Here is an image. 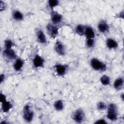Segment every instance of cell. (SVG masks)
I'll return each mask as SVG.
<instances>
[{
    "label": "cell",
    "instance_id": "6da1fadb",
    "mask_svg": "<svg viewBox=\"0 0 124 124\" xmlns=\"http://www.w3.org/2000/svg\"><path fill=\"white\" fill-rule=\"evenodd\" d=\"M107 117L110 121H114L117 120L118 116V108L117 105L113 103H109L107 108Z\"/></svg>",
    "mask_w": 124,
    "mask_h": 124
},
{
    "label": "cell",
    "instance_id": "7a4b0ae2",
    "mask_svg": "<svg viewBox=\"0 0 124 124\" xmlns=\"http://www.w3.org/2000/svg\"><path fill=\"white\" fill-rule=\"evenodd\" d=\"M90 65L95 71L104 72L107 70V65L99 59L96 58H93L90 61Z\"/></svg>",
    "mask_w": 124,
    "mask_h": 124
},
{
    "label": "cell",
    "instance_id": "3957f363",
    "mask_svg": "<svg viewBox=\"0 0 124 124\" xmlns=\"http://www.w3.org/2000/svg\"><path fill=\"white\" fill-rule=\"evenodd\" d=\"M71 118L76 123L81 124L85 120V114L82 108H77L72 112Z\"/></svg>",
    "mask_w": 124,
    "mask_h": 124
},
{
    "label": "cell",
    "instance_id": "277c9868",
    "mask_svg": "<svg viewBox=\"0 0 124 124\" xmlns=\"http://www.w3.org/2000/svg\"><path fill=\"white\" fill-rule=\"evenodd\" d=\"M22 116L24 121L27 123H31L34 117V112L31 108L29 105H26L23 108Z\"/></svg>",
    "mask_w": 124,
    "mask_h": 124
},
{
    "label": "cell",
    "instance_id": "5b68a950",
    "mask_svg": "<svg viewBox=\"0 0 124 124\" xmlns=\"http://www.w3.org/2000/svg\"><path fill=\"white\" fill-rule=\"evenodd\" d=\"M46 30L49 36L52 38H56L59 34L58 27L51 23H48L46 26Z\"/></svg>",
    "mask_w": 124,
    "mask_h": 124
},
{
    "label": "cell",
    "instance_id": "8992f818",
    "mask_svg": "<svg viewBox=\"0 0 124 124\" xmlns=\"http://www.w3.org/2000/svg\"><path fill=\"white\" fill-rule=\"evenodd\" d=\"M63 20L62 16L57 11L52 10L51 12V23L57 26L60 24Z\"/></svg>",
    "mask_w": 124,
    "mask_h": 124
},
{
    "label": "cell",
    "instance_id": "52a82bcc",
    "mask_svg": "<svg viewBox=\"0 0 124 124\" xmlns=\"http://www.w3.org/2000/svg\"><path fill=\"white\" fill-rule=\"evenodd\" d=\"M55 51L60 56H64L66 53L65 47L64 44L60 41H57L54 46Z\"/></svg>",
    "mask_w": 124,
    "mask_h": 124
},
{
    "label": "cell",
    "instance_id": "ba28073f",
    "mask_svg": "<svg viewBox=\"0 0 124 124\" xmlns=\"http://www.w3.org/2000/svg\"><path fill=\"white\" fill-rule=\"evenodd\" d=\"M3 55L8 61L15 60L17 58V55L15 51L12 49H5L3 51Z\"/></svg>",
    "mask_w": 124,
    "mask_h": 124
},
{
    "label": "cell",
    "instance_id": "9c48e42d",
    "mask_svg": "<svg viewBox=\"0 0 124 124\" xmlns=\"http://www.w3.org/2000/svg\"><path fill=\"white\" fill-rule=\"evenodd\" d=\"M45 60L44 58L39 55V54H36L33 60H32V64L33 66L35 68L43 67L44 65Z\"/></svg>",
    "mask_w": 124,
    "mask_h": 124
},
{
    "label": "cell",
    "instance_id": "30bf717a",
    "mask_svg": "<svg viewBox=\"0 0 124 124\" xmlns=\"http://www.w3.org/2000/svg\"><path fill=\"white\" fill-rule=\"evenodd\" d=\"M54 68L58 76H63L65 75L68 70V66L66 65L60 63L55 65Z\"/></svg>",
    "mask_w": 124,
    "mask_h": 124
},
{
    "label": "cell",
    "instance_id": "8fae6325",
    "mask_svg": "<svg viewBox=\"0 0 124 124\" xmlns=\"http://www.w3.org/2000/svg\"><path fill=\"white\" fill-rule=\"evenodd\" d=\"M99 31L102 33H106L109 31V27L108 23L104 20H100L97 24Z\"/></svg>",
    "mask_w": 124,
    "mask_h": 124
},
{
    "label": "cell",
    "instance_id": "7c38bea8",
    "mask_svg": "<svg viewBox=\"0 0 124 124\" xmlns=\"http://www.w3.org/2000/svg\"><path fill=\"white\" fill-rule=\"evenodd\" d=\"M36 40L37 42L42 44L44 45L46 43V35L42 30L41 29H38L36 32Z\"/></svg>",
    "mask_w": 124,
    "mask_h": 124
},
{
    "label": "cell",
    "instance_id": "4fadbf2b",
    "mask_svg": "<svg viewBox=\"0 0 124 124\" xmlns=\"http://www.w3.org/2000/svg\"><path fill=\"white\" fill-rule=\"evenodd\" d=\"M106 45L107 47L109 49H115L118 48V42L112 38H108L106 40Z\"/></svg>",
    "mask_w": 124,
    "mask_h": 124
},
{
    "label": "cell",
    "instance_id": "5bb4252c",
    "mask_svg": "<svg viewBox=\"0 0 124 124\" xmlns=\"http://www.w3.org/2000/svg\"><path fill=\"white\" fill-rule=\"evenodd\" d=\"M84 35L86 39H94L95 32L93 28L90 26H86Z\"/></svg>",
    "mask_w": 124,
    "mask_h": 124
},
{
    "label": "cell",
    "instance_id": "9a60e30c",
    "mask_svg": "<svg viewBox=\"0 0 124 124\" xmlns=\"http://www.w3.org/2000/svg\"><path fill=\"white\" fill-rule=\"evenodd\" d=\"M24 64V61L21 58H16L13 64V68L16 71H20Z\"/></svg>",
    "mask_w": 124,
    "mask_h": 124
},
{
    "label": "cell",
    "instance_id": "2e32d148",
    "mask_svg": "<svg viewBox=\"0 0 124 124\" xmlns=\"http://www.w3.org/2000/svg\"><path fill=\"white\" fill-rule=\"evenodd\" d=\"M124 79L123 78L119 77L116 78L113 83V87L117 91L121 90L123 87Z\"/></svg>",
    "mask_w": 124,
    "mask_h": 124
},
{
    "label": "cell",
    "instance_id": "e0dca14e",
    "mask_svg": "<svg viewBox=\"0 0 124 124\" xmlns=\"http://www.w3.org/2000/svg\"><path fill=\"white\" fill-rule=\"evenodd\" d=\"M12 107L13 105L10 101L6 100L1 103V110L4 113L8 112L12 108Z\"/></svg>",
    "mask_w": 124,
    "mask_h": 124
},
{
    "label": "cell",
    "instance_id": "ac0fdd59",
    "mask_svg": "<svg viewBox=\"0 0 124 124\" xmlns=\"http://www.w3.org/2000/svg\"><path fill=\"white\" fill-rule=\"evenodd\" d=\"M12 17L13 19L16 21H20L23 19V14L18 10H15L12 13Z\"/></svg>",
    "mask_w": 124,
    "mask_h": 124
},
{
    "label": "cell",
    "instance_id": "d6986e66",
    "mask_svg": "<svg viewBox=\"0 0 124 124\" xmlns=\"http://www.w3.org/2000/svg\"><path fill=\"white\" fill-rule=\"evenodd\" d=\"M85 26L82 24H78L76 26L75 31V32L79 36L84 35V32L85 30Z\"/></svg>",
    "mask_w": 124,
    "mask_h": 124
},
{
    "label": "cell",
    "instance_id": "ffe728a7",
    "mask_svg": "<svg viewBox=\"0 0 124 124\" xmlns=\"http://www.w3.org/2000/svg\"><path fill=\"white\" fill-rule=\"evenodd\" d=\"M54 107L55 109L58 111H61L63 110L64 108V103L62 100H57L54 104Z\"/></svg>",
    "mask_w": 124,
    "mask_h": 124
},
{
    "label": "cell",
    "instance_id": "44dd1931",
    "mask_svg": "<svg viewBox=\"0 0 124 124\" xmlns=\"http://www.w3.org/2000/svg\"><path fill=\"white\" fill-rule=\"evenodd\" d=\"M100 81L102 85L104 86L108 85L110 83V78L109 77L106 75H104L100 77Z\"/></svg>",
    "mask_w": 124,
    "mask_h": 124
},
{
    "label": "cell",
    "instance_id": "7402d4cb",
    "mask_svg": "<svg viewBox=\"0 0 124 124\" xmlns=\"http://www.w3.org/2000/svg\"><path fill=\"white\" fill-rule=\"evenodd\" d=\"M15 46L14 43L10 39H6L4 41V46L5 49H11L12 48Z\"/></svg>",
    "mask_w": 124,
    "mask_h": 124
},
{
    "label": "cell",
    "instance_id": "603a6c76",
    "mask_svg": "<svg viewBox=\"0 0 124 124\" xmlns=\"http://www.w3.org/2000/svg\"><path fill=\"white\" fill-rule=\"evenodd\" d=\"M60 3V1L58 0H49L47 1V5L48 7L53 9L54 7L59 5Z\"/></svg>",
    "mask_w": 124,
    "mask_h": 124
},
{
    "label": "cell",
    "instance_id": "cb8c5ba5",
    "mask_svg": "<svg viewBox=\"0 0 124 124\" xmlns=\"http://www.w3.org/2000/svg\"><path fill=\"white\" fill-rule=\"evenodd\" d=\"M86 46L89 48H93L95 45L94 39H86Z\"/></svg>",
    "mask_w": 124,
    "mask_h": 124
},
{
    "label": "cell",
    "instance_id": "d4e9b609",
    "mask_svg": "<svg viewBox=\"0 0 124 124\" xmlns=\"http://www.w3.org/2000/svg\"><path fill=\"white\" fill-rule=\"evenodd\" d=\"M96 108H97V109L99 110H101V111L107 109V105L105 102L102 101H100L97 104Z\"/></svg>",
    "mask_w": 124,
    "mask_h": 124
},
{
    "label": "cell",
    "instance_id": "484cf974",
    "mask_svg": "<svg viewBox=\"0 0 124 124\" xmlns=\"http://www.w3.org/2000/svg\"><path fill=\"white\" fill-rule=\"evenodd\" d=\"M6 5L5 3V2L2 0H0V11L1 12L4 11L5 9H6Z\"/></svg>",
    "mask_w": 124,
    "mask_h": 124
},
{
    "label": "cell",
    "instance_id": "4316f807",
    "mask_svg": "<svg viewBox=\"0 0 124 124\" xmlns=\"http://www.w3.org/2000/svg\"><path fill=\"white\" fill-rule=\"evenodd\" d=\"M94 124H107V121H106L105 119H103V118H101V119H98L94 123Z\"/></svg>",
    "mask_w": 124,
    "mask_h": 124
},
{
    "label": "cell",
    "instance_id": "83f0119b",
    "mask_svg": "<svg viewBox=\"0 0 124 124\" xmlns=\"http://www.w3.org/2000/svg\"><path fill=\"white\" fill-rule=\"evenodd\" d=\"M6 100H7L6 95L4 94L1 93L0 94V101L1 103H2L3 102L6 101Z\"/></svg>",
    "mask_w": 124,
    "mask_h": 124
},
{
    "label": "cell",
    "instance_id": "f1b7e54d",
    "mask_svg": "<svg viewBox=\"0 0 124 124\" xmlns=\"http://www.w3.org/2000/svg\"><path fill=\"white\" fill-rule=\"evenodd\" d=\"M5 79V76L4 74H1L0 75V83L1 84L2 82H3Z\"/></svg>",
    "mask_w": 124,
    "mask_h": 124
}]
</instances>
